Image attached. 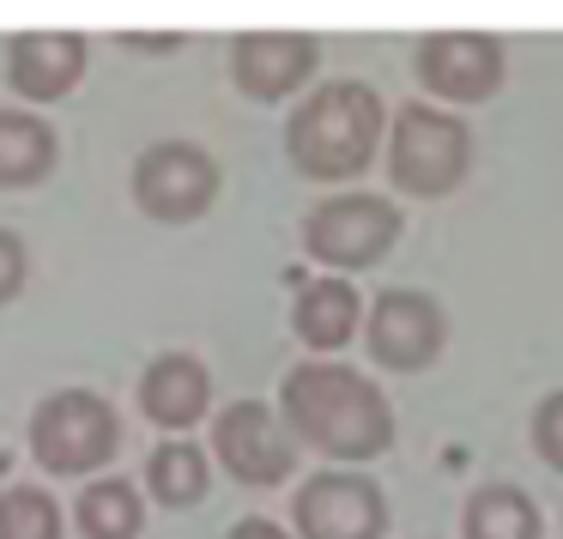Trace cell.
Wrapping results in <instances>:
<instances>
[{
	"label": "cell",
	"mask_w": 563,
	"mask_h": 539,
	"mask_svg": "<svg viewBox=\"0 0 563 539\" xmlns=\"http://www.w3.org/2000/svg\"><path fill=\"white\" fill-rule=\"evenodd\" d=\"M279 418L297 442L333 461H376L394 442V406L382 400V388L352 364H328V358H309L285 376Z\"/></svg>",
	"instance_id": "obj_1"
},
{
	"label": "cell",
	"mask_w": 563,
	"mask_h": 539,
	"mask_svg": "<svg viewBox=\"0 0 563 539\" xmlns=\"http://www.w3.org/2000/svg\"><path fill=\"white\" fill-rule=\"evenodd\" d=\"M382 140V98L357 79H340V86H321L316 98L297 103L291 128H285V146H291V164L316 183H345L357 176L369 158H376Z\"/></svg>",
	"instance_id": "obj_2"
},
{
	"label": "cell",
	"mask_w": 563,
	"mask_h": 539,
	"mask_svg": "<svg viewBox=\"0 0 563 539\" xmlns=\"http://www.w3.org/2000/svg\"><path fill=\"white\" fill-rule=\"evenodd\" d=\"M122 449L115 406L91 388H62L31 413V454L55 479H86Z\"/></svg>",
	"instance_id": "obj_3"
},
{
	"label": "cell",
	"mask_w": 563,
	"mask_h": 539,
	"mask_svg": "<svg viewBox=\"0 0 563 539\" xmlns=\"http://www.w3.org/2000/svg\"><path fill=\"white\" fill-rule=\"evenodd\" d=\"M388 170L400 195L418 200H442L461 188V176L473 170V134L461 116L437 110V103H412L394 116V146H388Z\"/></svg>",
	"instance_id": "obj_4"
},
{
	"label": "cell",
	"mask_w": 563,
	"mask_h": 539,
	"mask_svg": "<svg viewBox=\"0 0 563 539\" xmlns=\"http://www.w3.org/2000/svg\"><path fill=\"white\" fill-rule=\"evenodd\" d=\"M394 243H400V207L382 195H333L303 219V249L340 273L376 267Z\"/></svg>",
	"instance_id": "obj_5"
},
{
	"label": "cell",
	"mask_w": 563,
	"mask_h": 539,
	"mask_svg": "<svg viewBox=\"0 0 563 539\" xmlns=\"http://www.w3.org/2000/svg\"><path fill=\"white\" fill-rule=\"evenodd\" d=\"M212 449H219L224 473L249 491L285 485L291 466H297V442L267 400H231L224 406V413L212 418Z\"/></svg>",
	"instance_id": "obj_6"
},
{
	"label": "cell",
	"mask_w": 563,
	"mask_h": 539,
	"mask_svg": "<svg viewBox=\"0 0 563 539\" xmlns=\"http://www.w3.org/2000/svg\"><path fill=\"white\" fill-rule=\"evenodd\" d=\"M134 200H140V212H152L164 224H188L219 200V164L200 146H188V140H164V146L140 152Z\"/></svg>",
	"instance_id": "obj_7"
},
{
	"label": "cell",
	"mask_w": 563,
	"mask_h": 539,
	"mask_svg": "<svg viewBox=\"0 0 563 539\" xmlns=\"http://www.w3.org/2000/svg\"><path fill=\"white\" fill-rule=\"evenodd\" d=\"M291 515L303 539H382L388 534L382 485H369L364 473H316L297 491Z\"/></svg>",
	"instance_id": "obj_8"
},
{
	"label": "cell",
	"mask_w": 563,
	"mask_h": 539,
	"mask_svg": "<svg viewBox=\"0 0 563 539\" xmlns=\"http://www.w3.org/2000/svg\"><path fill=\"white\" fill-rule=\"evenodd\" d=\"M418 79L430 98L485 103L503 86V43L485 31H437L418 43Z\"/></svg>",
	"instance_id": "obj_9"
},
{
	"label": "cell",
	"mask_w": 563,
	"mask_h": 539,
	"mask_svg": "<svg viewBox=\"0 0 563 539\" xmlns=\"http://www.w3.org/2000/svg\"><path fill=\"white\" fill-rule=\"evenodd\" d=\"M364 345L376 364L388 370H424L430 358L442 352V309L437 297L424 292H382L369 304V321H364Z\"/></svg>",
	"instance_id": "obj_10"
},
{
	"label": "cell",
	"mask_w": 563,
	"mask_h": 539,
	"mask_svg": "<svg viewBox=\"0 0 563 539\" xmlns=\"http://www.w3.org/2000/svg\"><path fill=\"white\" fill-rule=\"evenodd\" d=\"M231 74L261 103L291 98L316 74V37H303V31H249V37L231 43Z\"/></svg>",
	"instance_id": "obj_11"
},
{
	"label": "cell",
	"mask_w": 563,
	"mask_h": 539,
	"mask_svg": "<svg viewBox=\"0 0 563 539\" xmlns=\"http://www.w3.org/2000/svg\"><path fill=\"white\" fill-rule=\"evenodd\" d=\"M79 74H86V43L74 31H19L7 43V79L31 103L67 98L79 86Z\"/></svg>",
	"instance_id": "obj_12"
},
{
	"label": "cell",
	"mask_w": 563,
	"mask_h": 539,
	"mask_svg": "<svg viewBox=\"0 0 563 539\" xmlns=\"http://www.w3.org/2000/svg\"><path fill=\"white\" fill-rule=\"evenodd\" d=\"M140 406H146L152 425L164 430H188L200 425V413L212 406V376L200 358L188 352H164L146 364V376H140Z\"/></svg>",
	"instance_id": "obj_13"
},
{
	"label": "cell",
	"mask_w": 563,
	"mask_h": 539,
	"mask_svg": "<svg viewBox=\"0 0 563 539\" xmlns=\"http://www.w3.org/2000/svg\"><path fill=\"white\" fill-rule=\"evenodd\" d=\"M357 321H364V304H357V292L345 279H309L297 292L291 328L309 352H340V345H352Z\"/></svg>",
	"instance_id": "obj_14"
},
{
	"label": "cell",
	"mask_w": 563,
	"mask_h": 539,
	"mask_svg": "<svg viewBox=\"0 0 563 539\" xmlns=\"http://www.w3.org/2000/svg\"><path fill=\"white\" fill-rule=\"evenodd\" d=\"M55 170V128L31 110H0V188H31Z\"/></svg>",
	"instance_id": "obj_15"
},
{
	"label": "cell",
	"mask_w": 563,
	"mask_h": 539,
	"mask_svg": "<svg viewBox=\"0 0 563 539\" xmlns=\"http://www.w3.org/2000/svg\"><path fill=\"white\" fill-rule=\"evenodd\" d=\"M79 534L86 539H140V521H146V497L128 479H98V485L79 491Z\"/></svg>",
	"instance_id": "obj_16"
},
{
	"label": "cell",
	"mask_w": 563,
	"mask_h": 539,
	"mask_svg": "<svg viewBox=\"0 0 563 539\" xmlns=\"http://www.w3.org/2000/svg\"><path fill=\"white\" fill-rule=\"evenodd\" d=\"M466 539H539V509L515 485H478L466 497Z\"/></svg>",
	"instance_id": "obj_17"
},
{
	"label": "cell",
	"mask_w": 563,
	"mask_h": 539,
	"mask_svg": "<svg viewBox=\"0 0 563 539\" xmlns=\"http://www.w3.org/2000/svg\"><path fill=\"white\" fill-rule=\"evenodd\" d=\"M146 485H152V497H158V503H170V509H188V503L207 497L212 466H207V454H200L195 442L170 437V442H158V449H152Z\"/></svg>",
	"instance_id": "obj_18"
},
{
	"label": "cell",
	"mask_w": 563,
	"mask_h": 539,
	"mask_svg": "<svg viewBox=\"0 0 563 539\" xmlns=\"http://www.w3.org/2000/svg\"><path fill=\"white\" fill-rule=\"evenodd\" d=\"M0 539H62V503L43 485L0 491Z\"/></svg>",
	"instance_id": "obj_19"
},
{
	"label": "cell",
	"mask_w": 563,
	"mask_h": 539,
	"mask_svg": "<svg viewBox=\"0 0 563 539\" xmlns=\"http://www.w3.org/2000/svg\"><path fill=\"white\" fill-rule=\"evenodd\" d=\"M533 449L545 454V466H558V473H563V388L545 394V400L533 406Z\"/></svg>",
	"instance_id": "obj_20"
},
{
	"label": "cell",
	"mask_w": 563,
	"mask_h": 539,
	"mask_svg": "<svg viewBox=\"0 0 563 539\" xmlns=\"http://www.w3.org/2000/svg\"><path fill=\"white\" fill-rule=\"evenodd\" d=\"M25 292V243L13 231H0V304H13Z\"/></svg>",
	"instance_id": "obj_21"
},
{
	"label": "cell",
	"mask_w": 563,
	"mask_h": 539,
	"mask_svg": "<svg viewBox=\"0 0 563 539\" xmlns=\"http://www.w3.org/2000/svg\"><path fill=\"white\" fill-rule=\"evenodd\" d=\"M224 539H291V534H279V521H267V515H249V521H236Z\"/></svg>",
	"instance_id": "obj_22"
},
{
	"label": "cell",
	"mask_w": 563,
	"mask_h": 539,
	"mask_svg": "<svg viewBox=\"0 0 563 539\" xmlns=\"http://www.w3.org/2000/svg\"><path fill=\"white\" fill-rule=\"evenodd\" d=\"M122 43H128V50H158V55H164V50H176L183 37L170 31V37H122Z\"/></svg>",
	"instance_id": "obj_23"
}]
</instances>
